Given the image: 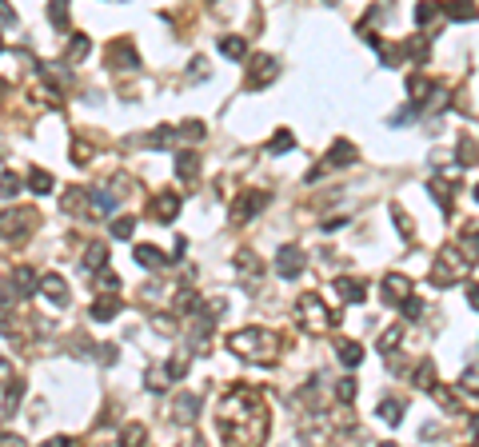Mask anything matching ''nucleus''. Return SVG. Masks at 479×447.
I'll list each match as a JSON object with an SVG mask.
<instances>
[{"label":"nucleus","mask_w":479,"mask_h":447,"mask_svg":"<svg viewBox=\"0 0 479 447\" xmlns=\"http://www.w3.org/2000/svg\"><path fill=\"white\" fill-rule=\"evenodd\" d=\"M216 424H220V436H224L228 443H260V439L268 436V411H264V404H260V396L248 391V387L228 391V399L220 404Z\"/></svg>","instance_id":"nucleus-1"},{"label":"nucleus","mask_w":479,"mask_h":447,"mask_svg":"<svg viewBox=\"0 0 479 447\" xmlns=\"http://www.w3.org/2000/svg\"><path fill=\"white\" fill-rule=\"evenodd\" d=\"M228 347H232V356H240L244 364H256V367H268L275 359V335L268 332V327L232 332L228 335Z\"/></svg>","instance_id":"nucleus-2"},{"label":"nucleus","mask_w":479,"mask_h":447,"mask_svg":"<svg viewBox=\"0 0 479 447\" xmlns=\"http://www.w3.org/2000/svg\"><path fill=\"white\" fill-rule=\"evenodd\" d=\"M468 268H471V260L459 248H443V252L431 260V284L436 288H451V284H463L468 280Z\"/></svg>","instance_id":"nucleus-3"},{"label":"nucleus","mask_w":479,"mask_h":447,"mask_svg":"<svg viewBox=\"0 0 479 447\" xmlns=\"http://www.w3.org/2000/svg\"><path fill=\"white\" fill-rule=\"evenodd\" d=\"M296 312H300V327H304V332H316V335H320V332H332V327L339 324V315L332 312V307H327L316 292H304V295H300Z\"/></svg>","instance_id":"nucleus-4"},{"label":"nucleus","mask_w":479,"mask_h":447,"mask_svg":"<svg viewBox=\"0 0 479 447\" xmlns=\"http://www.w3.org/2000/svg\"><path fill=\"white\" fill-rule=\"evenodd\" d=\"M36 220L41 216L32 212V208H9V212H0V240H28Z\"/></svg>","instance_id":"nucleus-5"},{"label":"nucleus","mask_w":479,"mask_h":447,"mask_svg":"<svg viewBox=\"0 0 479 447\" xmlns=\"http://www.w3.org/2000/svg\"><path fill=\"white\" fill-rule=\"evenodd\" d=\"M268 204H272V196H268V192H260V188H244L240 200L232 204V224H252Z\"/></svg>","instance_id":"nucleus-6"},{"label":"nucleus","mask_w":479,"mask_h":447,"mask_svg":"<svg viewBox=\"0 0 479 447\" xmlns=\"http://www.w3.org/2000/svg\"><path fill=\"white\" fill-rule=\"evenodd\" d=\"M108 68H112V72H136V68H140L136 44L128 41V36H120V41L108 44Z\"/></svg>","instance_id":"nucleus-7"},{"label":"nucleus","mask_w":479,"mask_h":447,"mask_svg":"<svg viewBox=\"0 0 479 447\" xmlns=\"http://www.w3.org/2000/svg\"><path fill=\"white\" fill-rule=\"evenodd\" d=\"M275 76H280V64H275V56H252V61H248V88H252V92L268 88Z\"/></svg>","instance_id":"nucleus-8"},{"label":"nucleus","mask_w":479,"mask_h":447,"mask_svg":"<svg viewBox=\"0 0 479 447\" xmlns=\"http://www.w3.org/2000/svg\"><path fill=\"white\" fill-rule=\"evenodd\" d=\"M304 264H307V256L304 248H280L275 252V275H284V280H296V275H304Z\"/></svg>","instance_id":"nucleus-9"},{"label":"nucleus","mask_w":479,"mask_h":447,"mask_svg":"<svg viewBox=\"0 0 479 447\" xmlns=\"http://www.w3.org/2000/svg\"><path fill=\"white\" fill-rule=\"evenodd\" d=\"M148 216H152L156 224H168L180 216V196L176 192H156L152 200H148Z\"/></svg>","instance_id":"nucleus-10"},{"label":"nucleus","mask_w":479,"mask_h":447,"mask_svg":"<svg viewBox=\"0 0 479 447\" xmlns=\"http://www.w3.org/2000/svg\"><path fill=\"white\" fill-rule=\"evenodd\" d=\"M379 295H384V304H388V307H399V304H404V300L411 295V280H408V275H396V272L384 275Z\"/></svg>","instance_id":"nucleus-11"},{"label":"nucleus","mask_w":479,"mask_h":447,"mask_svg":"<svg viewBox=\"0 0 479 447\" xmlns=\"http://www.w3.org/2000/svg\"><path fill=\"white\" fill-rule=\"evenodd\" d=\"M41 295H48L56 307H68V300H72V292H68V284H64L56 272H48V275H41V288H36Z\"/></svg>","instance_id":"nucleus-12"},{"label":"nucleus","mask_w":479,"mask_h":447,"mask_svg":"<svg viewBox=\"0 0 479 447\" xmlns=\"http://www.w3.org/2000/svg\"><path fill=\"white\" fill-rule=\"evenodd\" d=\"M172 419H176V424H184V427H192L196 419H200V396L180 391V396H176V404H172Z\"/></svg>","instance_id":"nucleus-13"},{"label":"nucleus","mask_w":479,"mask_h":447,"mask_svg":"<svg viewBox=\"0 0 479 447\" xmlns=\"http://www.w3.org/2000/svg\"><path fill=\"white\" fill-rule=\"evenodd\" d=\"M9 284H12V292H16V300H28V295L36 292V288H41V275L32 272L28 264H21L16 272H12V280H9Z\"/></svg>","instance_id":"nucleus-14"},{"label":"nucleus","mask_w":479,"mask_h":447,"mask_svg":"<svg viewBox=\"0 0 479 447\" xmlns=\"http://www.w3.org/2000/svg\"><path fill=\"white\" fill-rule=\"evenodd\" d=\"M88 315H92V320H100V324L116 320V315H120V295H116V292H100V295H96V304L88 307Z\"/></svg>","instance_id":"nucleus-15"},{"label":"nucleus","mask_w":479,"mask_h":447,"mask_svg":"<svg viewBox=\"0 0 479 447\" xmlns=\"http://www.w3.org/2000/svg\"><path fill=\"white\" fill-rule=\"evenodd\" d=\"M232 264H236V272L244 275L248 284H256V280L264 275V260H260L256 252H248V248H244V252H236V260H232Z\"/></svg>","instance_id":"nucleus-16"},{"label":"nucleus","mask_w":479,"mask_h":447,"mask_svg":"<svg viewBox=\"0 0 479 447\" xmlns=\"http://www.w3.org/2000/svg\"><path fill=\"white\" fill-rule=\"evenodd\" d=\"M336 292H339L344 304H364V300H367V284H359V280H352V275H339Z\"/></svg>","instance_id":"nucleus-17"},{"label":"nucleus","mask_w":479,"mask_h":447,"mask_svg":"<svg viewBox=\"0 0 479 447\" xmlns=\"http://www.w3.org/2000/svg\"><path fill=\"white\" fill-rule=\"evenodd\" d=\"M347 164H356V144L336 140L332 148H327V164H324V168H347Z\"/></svg>","instance_id":"nucleus-18"},{"label":"nucleus","mask_w":479,"mask_h":447,"mask_svg":"<svg viewBox=\"0 0 479 447\" xmlns=\"http://www.w3.org/2000/svg\"><path fill=\"white\" fill-rule=\"evenodd\" d=\"M136 264H140V268H152V272H160V268L172 264V256H164L160 248H152V244H140V248H136Z\"/></svg>","instance_id":"nucleus-19"},{"label":"nucleus","mask_w":479,"mask_h":447,"mask_svg":"<svg viewBox=\"0 0 479 447\" xmlns=\"http://www.w3.org/2000/svg\"><path fill=\"white\" fill-rule=\"evenodd\" d=\"M24 379H9V387H4V404H0V416H16V407H21L24 399Z\"/></svg>","instance_id":"nucleus-20"},{"label":"nucleus","mask_w":479,"mask_h":447,"mask_svg":"<svg viewBox=\"0 0 479 447\" xmlns=\"http://www.w3.org/2000/svg\"><path fill=\"white\" fill-rule=\"evenodd\" d=\"M459 248L468 252V260H479V224L475 220H463V228H459Z\"/></svg>","instance_id":"nucleus-21"},{"label":"nucleus","mask_w":479,"mask_h":447,"mask_svg":"<svg viewBox=\"0 0 479 447\" xmlns=\"http://www.w3.org/2000/svg\"><path fill=\"white\" fill-rule=\"evenodd\" d=\"M172 168H176V180H196V172H200V156L196 152H176Z\"/></svg>","instance_id":"nucleus-22"},{"label":"nucleus","mask_w":479,"mask_h":447,"mask_svg":"<svg viewBox=\"0 0 479 447\" xmlns=\"http://www.w3.org/2000/svg\"><path fill=\"white\" fill-rule=\"evenodd\" d=\"M88 200H92V208H96L100 216H112V212H116V204H120V196L108 192V188H92Z\"/></svg>","instance_id":"nucleus-23"},{"label":"nucleus","mask_w":479,"mask_h":447,"mask_svg":"<svg viewBox=\"0 0 479 447\" xmlns=\"http://www.w3.org/2000/svg\"><path fill=\"white\" fill-rule=\"evenodd\" d=\"M411 384H416L419 391H431V387L439 384V379H436V364H431V359H419L416 372H411Z\"/></svg>","instance_id":"nucleus-24"},{"label":"nucleus","mask_w":479,"mask_h":447,"mask_svg":"<svg viewBox=\"0 0 479 447\" xmlns=\"http://www.w3.org/2000/svg\"><path fill=\"white\" fill-rule=\"evenodd\" d=\"M28 192H36V196H48L52 188H56V180H52V172H44V168H28Z\"/></svg>","instance_id":"nucleus-25"},{"label":"nucleus","mask_w":479,"mask_h":447,"mask_svg":"<svg viewBox=\"0 0 479 447\" xmlns=\"http://www.w3.org/2000/svg\"><path fill=\"white\" fill-rule=\"evenodd\" d=\"M48 24L56 32H68L72 21H68V0H48Z\"/></svg>","instance_id":"nucleus-26"},{"label":"nucleus","mask_w":479,"mask_h":447,"mask_svg":"<svg viewBox=\"0 0 479 447\" xmlns=\"http://www.w3.org/2000/svg\"><path fill=\"white\" fill-rule=\"evenodd\" d=\"M104 264H108V248H104V244H88V248H84V260H80L84 272H100Z\"/></svg>","instance_id":"nucleus-27"},{"label":"nucleus","mask_w":479,"mask_h":447,"mask_svg":"<svg viewBox=\"0 0 479 447\" xmlns=\"http://www.w3.org/2000/svg\"><path fill=\"white\" fill-rule=\"evenodd\" d=\"M428 192L436 196V204H439V212L443 216H451V184L443 180V176H436V180L428 184Z\"/></svg>","instance_id":"nucleus-28"},{"label":"nucleus","mask_w":479,"mask_h":447,"mask_svg":"<svg viewBox=\"0 0 479 447\" xmlns=\"http://www.w3.org/2000/svg\"><path fill=\"white\" fill-rule=\"evenodd\" d=\"M336 359H339L344 367H359V359H364V347L352 344V340H339V344H336Z\"/></svg>","instance_id":"nucleus-29"},{"label":"nucleus","mask_w":479,"mask_h":447,"mask_svg":"<svg viewBox=\"0 0 479 447\" xmlns=\"http://www.w3.org/2000/svg\"><path fill=\"white\" fill-rule=\"evenodd\" d=\"M443 12H448L451 21H475L479 16L475 0H451V4H443Z\"/></svg>","instance_id":"nucleus-30"},{"label":"nucleus","mask_w":479,"mask_h":447,"mask_svg":"<svg viewBox=\"0 0 479 447\" xmlns=\"http://www.w3.org/2000/svg\"><path fill=\"white\" fill-rule=\"evenodd\" d=\"M399 344H404V327H399V324H391L388 327V332H384V335H379V356H396V347Z\"/></svg>","instance_id":"nucleus-31"},{"label":"nucleus","mask_w":479,"mask_h":447,"mask_svg":"<svg viewBox=\"0 0 479 447\" xmlns=\"http://www.w3.org/2000/svg\"><path fill=\"white\" fill-rule=\"evenodd\" d=\"M144 384H148V391H168V384H172V376H168V367L152 364L148 372H144Z\"/></svg>","instance_id":"nucleus-32"},{"label":"nucleus","mask_w":479,"mask_h":447,"mask_svg":"<svg viewBox=\"0 0 479 447\" xmlns=\"http://www.w3.org/2000/svg\"><path fill=\"white\" fill-rule=\"evenodd\" d=\"M168 144H176V124H164V128L144 136V148H168Z\"/></svg>","instance_id":"nucleus-33"},{"label":"nucleus","mask_w":479,"mask_h":447,"mask_svg":"<svg viewBox=\"0 0 479 447\" xmlns=\"http://www.w3.org/2000/svg\"><path fill=\"white\" fill-rule=\"evenodd\" d=\"M88 52H92V41L84 36V32H76V36L68 41V52H64V61H68V64H76V61H84Z\"/></svg>","instance_id":"nucleus-34"},{"label":"nucleus","mask_w":479,"mask_h":447,"mask_svg":"<svg viewBox=\"0 0 479 447\" xmlns=\"http://www.w3.org/2000/svg\"><path fill=\"white\" fill-rule=\"evenodd\" d=\"M220 52H224L228 61L240 64L248 56V41H244V36H224V41H220Z\"/></svg>","instance_id":"nucleus-35"},{"label":"nucleus","mask_w":479,"mask_h":447,"mask_svg":"<svg viewBox=\"0 0 479 447\" xmlns=\"http://www.w3.org/2000/svg\"><path fill=\"white\" fill-rule=\"evenodd\" d=\"M296 148V136L288 132V128H280V132L268 140V156H284V152H292Z\"/></svg>","instance_id":"nucleus-36"},{"label":"nucleus","mask_w":479,"mask_h":447,"mask_svg":"<svg viewBox=\"0 0 479 447\" xmlns=\"http://www.w3.org/2000/svg\"><path fill=\"white\" fill-rule=\"evenodd\" d=\"M404 411H408V404H404V399H384V404H379V419H384V424H391V427L404 419Z\"/></svg>","instance_id":"nucleus-37"},{"label":"nucleus","mask_w":479,"mask_h":447,"mask_svg":"<svg viewBox=\"0 0 479 447\" xmlns=\"http://www.w3.org/2000/svg\"><path fill=\"white\" fill-rule=\"evenodd\" d=\"M204 124L200 120H184V124H176V140H188V144H196V140H204Z\"/></svg>","instance_id":"nucleus-38"},{"label":"nucleus","mask_w":479,"mask_h":447,"mask_svg":"<svg viewBox=\"0 0 479 447\" xmlns=\"http://www.w3.org/2000/svg\"><path fill=\"white\" fill-rule=\"evenodd\" d=\"M21 188H24V180L16 172H0V196H4V200L21 196Z\"/></svg>","instance_id":"nucleus-39"},{"label":"nucleus","mask_w":479,"mask_h":447,"mask_svg":"<svg viewBox=\"0 0 479 447\" xmlns=\"http://www.w3.org/2000/svg\"><path fill=\"white\" fill-rule=\"evenodd\" d=\"M108 224H112V240H132V232H136L132 216H116V220H108Z\"/></svg>","instance_id":"nucleus-40"},{"label":"nucleus","mask_w":479,"mask_h":447,"mask_svg":"<svg viewBox=\"0 0 479 447\" xmlns=\"http://www.w3.org/2000/svg\"><path fill=\"white\" fill-rule=\"evenodd\" d=\"M391 216H396V228H399V232H404V240H408V244H411V240H416V228H411V216L404 212L399 204H391Z\"/></svg>","instance_id":"nucleus-41"},{"label":"nucleus","mask_w":479,"mask_h":447,"mask_svg":"<svg viewBox=\"0 0 479 447\" xmlns=\"http://www.w3.org/2000/svg\"><path fill=\"white\" fill-rule=\"evenodd\" d=\"M459 391L479 396V367H463V372H459Z\"/></svg>","instance_id":"nucleus-42"},{"label":"nucleus","mask_w":479,"mask_h":447,"mask_svg":"<svg viewBox=\"0 0 479 447\" xmlns=\"http://www.w3.org/2000/svg\"><path fill=\"white\" fill-rule=\"evenodd\" d=\"M356 391H359V387H356V379H352V376H344V379H336V399H339V404H352V399H356Z\"/></svg>","instance_id":"nucleus-43"},{"label":"nucleus","mask_w":479,"mask_h":447,"mask_svg":"<svg viewBox=\"0 0 479 447\" xmlns=\"http://www.w3.org/2000/svg\"><path fill=\"white\" fill-rule=\"evenodd\" d=\"M463 168H471V164H479V144L475 140H459V156H456Z\"/></svg>","instance_id":"nucleus-44"},{"label":"nucleus","mask_w":479,"mask_h":447,"mask_svg":"<svg viewBox=\"0 0 479 447\" xmlns=\"http://www.w3.org/2000/svg\"><path fill=\"white\" fill-rule=\"evenodd\" d=\"M436 16H439V4H431V0H419V4H416V21H419V28H428Z\"/></svg>","instance_id":"nucleus-45"},{"label":"nucleus","mask_w":479,"mask_h":447,"mask_svg":"<svg viewBox=\"0 0 479 447\" xmlns=\"http://www.w3.org/2000/svg\"><path fill=\"white\" fill-rule=\"evenodd\" d=\"M96 292H120V275L116 272H96Z\"/></svg>","instance_id":"nucleus-46"},{"label":"nucleus","mask_w":479,"mask_h":447,"mask_svg":"<svg viewBox=\"0 0 479 447\" xmlns=\"http://www.w3.org/2000/svg\"><path fill=\"white\" fill-rule=\"evenodd\" d=\"M140 439H148V431H144V424H128L120 431V443L124 447H132V443H140Z\"/></svg>","instance_id":"nucleus-47"},{"label":"nucleus","mask_w":479,"mask_h":447,"mask_svg":"<svg viewBox=\"0 0 479 447\" xmlns=\"http://www.w3.org/2000/svg\"><path fill=\"white\" fill-rule=\"evenodd\" d=\"M21 24V16H16V9H12L9 0H0V28H16Z\"/></svg>","instance_id":"nucleus-48"},{"label":"nucleus","mask_w":479,"mask_h":447,"mask_svg":"<svg viewBox=\"0 0 479 447\" xmlns=\"http://www.w3.org/2000/svg\"><path fill=\"white\" fill-rule=\"evenodd\" d=\"M164 367H168V376H172V379H180L184 372H188V356H172Z\"/></svg>","instance_id":"nucleus-49"},{"label":"nucleus","mask_w":479,"mask_h":447,"mask_svg":"<svg viewBox=\"0 0 479 447\" xmlns=\"http://www.w3.org/2000/svg\"><path fill=\"white\" fill-rule=\"evenodd\" d=\"M404 315H408V320H419V315H423V300L408 295V300H404Z\"/></svg>","instance_id":"nucleus-50"},{"label":"nucleus","mask_w":479,"mask_h":447,"mask_svg":"<svg viewBox=\"0 0 479 447\" xmlns=\"http://www.w3.org/2000/svg\"><path fill=\"white\" fill-rule=\"evenodd\" d=\"M12 304H16V292H12V284H0V312H9Z\"/></svg>","instance_id":"nucleus-51"},{"label":"nucleus","mask_w":479,"mask_h":447,"mask_svg":"<svg viewBox=\"0 0 479 447\" xmlns=\"http://www.w3.org/2000/svg\"><path fill=\"white\" fill-rule=\"evenodd\" d=\"M100 352H96V359L100 364H116V344H96Z\"/></svg>","instance_id":"nucleus-52"},{"label":"nucleus","mask_w":479,"mask_h":447,"mask_svg":"<svg viewBox=\"0 0 479 447\" xmlns=\"http://www.w3.org/2000/svg\"><path fill=\"white\" fill-rule=\"evenodd\" d=\"M463 288H468V304L479 312V284H471V280H463Z\"/></svg>","instance_id":"nucleus-53"},{"label":"nucleus","mask_w":479,"mask_h":447,"mask_svg":"<svg viewBox=\"0 0 479 447\" xmlns=\"http://www.w3.org/2000/svg\"><path fill=\"white\" fill-rule=\"evenodd\" d=\"M344 216H332V220H324V232H336V228H344Z\"/></svg>","instance_id":"nucleus-54"},{"label":"nucleus","mask_w":479,"mask_h":447,"mask_svg":"<svg viewBox=\"0 0 479 447\" xmlns=\"http://www.w3.org/2000/svg\"><path fill=\"white\" fill-rule=\"evenodd\" d=\"M468 427H471V439H475V443H479V411H475V416L468 419Z\"/></svg>","instance_id":"nucleus-55"},{"label":"nucleus","mask_w":479,"mask_h":447,"mask_svg":"<svg viewBox=\"0 0 479 447\" xmlns=\"http://www.w3.org/2000/svg\"><path fill=\"white\" fill-rule=\"evenodd\" d=\"M327 4H336V0H327Z\"/></svg>","instance_id":"nucleus-56"},{"label":"nucleus","mask_w":479,"mask_h":447,"mask_svg":"<svg viewBox=\"0 0 479 447\" xmlns=\"http://www.w3.org/2000/svg\"><path fill=\"white\" fill-rule=\"evenodd\" d=\"M0 367H4V359H0Z\"/></svg>","instance_id":"nucleus-57"},{"label":"nucleus","mask_w":479,"mask_h":447,"mask_svg":"<svg viewBox=\"0 0 479 447\" xmlns=\"http://www.w3.org/2000/svg\"><path fill=\"white\" fill-rule=\"evenodd\" d=\"M0 48H4V44H0Z\"/></svg>","instance_id":"nucleus-58"}]
</instances>
